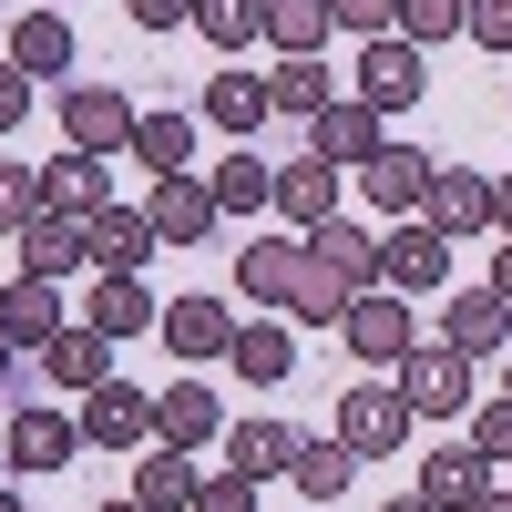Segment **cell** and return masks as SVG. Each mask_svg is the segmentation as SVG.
Here are the masks:
<instances>
[{
    "mask_svg": "<svg viewBox=\"0 0 512 512\" xmlns=\"http://www.w3.org/2000/svg\"><path fill=\"white\" fill-rule=\"evenodd\" d=\"M338 338L369 359V369H400L410 349H420V308L400 287H369V297H349V318H338Z\"/></svg>",
    "mask_w": 512,
    "mask_h": 512,
    "instance_id": "obj_2",
    "label": "cell"
},
{
    "mask_svg": "<svg viewBox=\"0 0 512 512\" xmlns=\"http://www.w3.org/2000/svg\"><path fill=\"white\" fill-rule=\"evenodd\" d=\"M154 246H164V236H154L144 205H103V216H93V277H144Z\"/></svg>",
    "mask_w": 512,
    "mask_h": 512,
    "instance_id": "obj_18",
    "label": "cell"
},
{
    "mask_svg": "<svg viewBox=\"0 0 512 512\" xmlns=\"http://www.w3.org/2000/svg\"><path fill=\"white\" fill-rule=\"evenodd\" d=\"M195 512H256V482L246 472H216V482L195 492Z\"/></svg>",
    "mask_w": 512,
    "mask_h": 512,
    "instance_id": "obj_44",
    "label": "cell"
},
{
    "mask_svg": "<svg viewBox=\"0 0 512 512\" xmlns=\"http://www.w3.org/2000/svg\"><path fill=\"white\" fill-rule=\"evenodd\" d=\"M461 11H472V0H400V31L420 52H441V41H461Z\"/></svg>",
    "mask_w": 512,
    "mask_h": 512,
    "instance_id": "obj_38",
    "label": "cell"
},
{
    "mask_svg": "<svg viewBox=\"0 0 512 512\" xmlns=\"http://www.w3.org/2000/svg\"><path fill=\"white\" fill-rule=\"evenodd\" d=\"M472 451H482V461H512V390H502L492 410H472Z\"/></svg>",
    "mask_w": 512,
    "mask_h": 512,
    "instance_id": "obj_42",
    "label": "cell"
},
{
    "mask_svg": "<svg viewBox=\"0 0 512 512\" xmlns=\"http://www.w3.org/2000/svg\"><path fill=\"white\" fill-rule=\"evenodd\" d=\"M205 185H216V216H267V205H277V164L267 154H226Z\"/></svg>",
    "mask_w": 512,
    "mask_h": 512,
    "instance_id": "obj_29",
    "label": "cell"
},
{
    "mask_svg": "<svg viewBox=\"0 0 512 512\" xmlns=\"http://www.w3.org/2000/svg\"><path fill=\"white\" fill-rule=\"evenodd\" d=\"M113 154H82V144H62L52 164H41V216H103L113 205V175H103Z\"/></svg>",
    "mask_w": 512,
    "mask_h": 512,
    "instance_id": "obj_8",
    "label": "cell"
},
{
    "mask_svg": "<svg viewBox=\"0 0 512 512\" xmlns=\"http://www.w3.org/2000/svg\"><path fill=\"white\" fill-rule=\"evenodd\" d=\"M41 369H52V390H103V379H113V338L93 328V318H82V328H52V338H41Z\"/></svg>",
    "mask_w": 512,
    "mask_h": 512,
    "instance_id": "obj_14",
    "label": "cell"
},
{
    "mask_svg": "<svg viewBox=\"0 0 512 512\" xmlns=\"http://www.w3.org/2000/svg\"><path fill=\"white\" fill-rule=\"evenodd\" d=\"M379 144H390V134H379V113H369L359 93H349V103H328V113H308V154H318V164H338V175H359Z\"/></svg>",
    "mask_w": 512,
    "mask_h": 512,
    "instance_id": "obj_10",
    "label": "cell"
},
{
    "mask_svg": "<svg viewBox=\"0 0 512 512\" xmlns=\"http://www.w3.org/2000/svg\"><path fill=\"white\" fill-rule=\"evenodd\" d=\"M328 31H338L328 0H267V41L277 52H328Z\"/></svg>",
    "mask_w": 512,
    "mask_h": 512,
    "instance_id": "obj_35",
    "label": "cell"
},
{
    "mask_svg": "<svg viewBox=\"0 0 512 512\" xmlns=\"http://www.w3.org/2000/svg\"><path fill=\"white\" fill-rule=\"evenodd\" d=\"M492 226H502V236H512V175H502V185H492Z\"/></svg>",
    "mask_w": 512,
    "mask_h": 512,
    "instance_id": "obj_49",
    "label": "cell"
},
{
    "mask_svg": "<svg viewBox=\"0 0 512 512\" xmlns=\"http://www.w3.org/2000/svg\"><path fill=\"white\" fill-rule=\"evenodd\" d=\"M472 512H512V461H502V472H492V492H482Z\"/></svg>",
    "mask_w": 512,
    "mask_h": 512,
    "instance_id": "obj_46",
    "label": "cell"
},
{
    "mask_svg": "<svg viewBox=\"0 0 512 512\" xmlns=\"http://www.w3.org/2000/svg\"><path fill=\"white\" fill-rule=\"evenodd\" d=\"M226 359H236V369L256 379V390H277V379L297 369V338H287V328L267 318V328H236V349H226Z\"/></svg>",
    "mask_w": 512,
    "mask_h": 512,
    "instance_id": "obj_36",
    "label": "cell"
},
{
    "mask_svg": "<svg viewBox=\"0 0 512 512\" xmlns=\"http://www.w3.org/2000/svg\"><path fill=\"white\" fill-rule=\"evenodd\" d=\"M431 175H441V164L420 154V144H379L359 164V195L379 205V216H420V205H431Z\"/></svg>",
    "mask_w": 512,
    "mask_h": 512,
    "instance_id": "obj_7",
    "label": "cell"
},
{
    "mask_svg": "<svg viewBox=\"0 0 512 512\" xmlns=\"http://www.w3.org/2000/svg\"><path fill=\"white\" fill-rule=\"evenodd\" d=\"M41 216V164H0V236H21Z\"/></svg>",
    "mask_w": 512,
    "mask_h": 512,
    "instance_id": "obj_39",
    "label": "cell"
},
{
    "mask_svg": "<svg viewBox=\"0 0 512 512\" xmlns=\"http://www.w3.org/2000/svg\"><path fill=\"white\" fill-rule=\"evenodd\" d=\"M21 113H31V72L0 52V134H21Z\"/></svg>",
    "mask_w": 512,
    "mask_h": 512,
    "instance_id": "obj_43",
    "label": "cell"
},
{
    "mask_svg": "<svg viewBox=\"0 0 512 512\" xmlns=\"http://www.w3.org/2000/svg\"><path fill=\"white\" fill-rule=\"evenodd\" d=\"M492 472H502V461H482L472 441H451V451H431V461H420V492H431L441 512H472V502L492 492Z\"/></svg>",
    "mask_w": 512,
    "mask_h": 512,
    "instance_id": "obj_24",
    "label": "cell"
},
{
    "mask_svg": "<svg viewBox=\"0 0 512 512\" xmlns=\"http://www.w3.org/2000/svg\"><path fill=\"white\" fill-rule=\"evenodd\" d=\"M21 267L52 277V287H62L72 267H93V216H31V226H21Z\"/></svg>",
    "mask_w": 512,
    "mask_h": 512,
    "instance_id": "obj_17",
    "label": "cell"
},
{
    "mask_svg": "<svg viewBox=\"0 0 512 512\" xmlns=\"http://www.w3.org/2000/svg\"><path fill=\"white\" fill-rule=\"evenodd\" d=\"M0 512H31V502H11V492H0Z\"/></svg>",
    "mask_w": 512,
    "mask_h": 512,
    "instance_id": "obj_52",
    "label": "cell"
},
{
    "mask_svg": "<svg viewBox=\"0 0 512 512\" xmlns=\"http://www.w3.org/2000/svg\"><path fill=\"white\" fill-rule=\"evenodd\" d=\"M62 134L82 154H123V144H134V103H123L113 82H72V93H62Z\"/></svg>",
    "mask_w": 512,
    "mask_h": 512,
    "instance_id": "obj_9",
    "label": "cell"
},
{
    "mask_svg": "<svg viewBox=\"0 0 512 512\" xmlns=\"http://www.w3.org/2000/svg\"><path fill=\"white\" fill-rule=\"evenodd\" d=\"M0 328H11V349H41V338H52V328H72V318H62V287L21 267L11 287H0Z\"/></svg>",
    "mask_w": 512,
    "mask_h": 512,
    "instance_id": "obj_22",
    "label": "cell"
},
{
    "mask_svg": "<svg viewBox=\"0 0 512 512\" xmlns=\"http://www.w3.org/2000/svg\"><path fill=\"white\" fill-rule=\"evenodd\" d=\"M195 113L216 123V134H256V123H267V72H205V93H195Z\"/></svg>",
    "mask_w": 512,
    "mask_h": 512,
    "instance_id": "obj_21",
    "label": "cell"
},
{
    "mask_svg": "<svg viewBox=\"0 0 512 512\" xmlns=\"http://www.w3.org/2000/svg\"><path fill=\"white\" fill-rule=\"evenodd\" d=\"M379 287H400V297H441L451 287V236L431 216H400L390 236H379Z\"/></svg>",
    "mask_w": 512,
    "mask_h": 512,
    "instance_id": "obj_3",
    "label": "cell"
},
{
    "mask_svg": "<svg viewBox=\"0 0 512 512\" xmlns=\"http://www.w3.org/2000/svg\"><path fill=\"white\" fill-rule=\"evenodd\" d=\"M349 93L369 103V113H410L420 93H431V52H420L410 31H390V41H359V82Z\"/></svg>",
    "mask_w": 512,
    "mask_h": 512,
    "instance_id": "obj_1",
    "label": "cell"
},
{
    "mask_svg": "<svg viewBox=\"0 0 512 512\" xmlns=\"http://www.w3.org/2000/svg\"><path fill=\"white\" fill-rule=\"evenodd\" d=\"M93 512H154V502H144V492H123V502H93Z\"/></svg>",
    "mask_w": 512,
    "mask_h": 512,
    "instance_id": "obj_50",
    "label": "cell"
},
{
    "mask_svg": "<svg viewBox=\"0 0 512 512\" xmlns=\"http://www.w3.org/2000/svg\"><path fill=\"white\" fill-rule=\"evenodd\" d=\"M154 338L175 359H226L236 349V318H226V297H175V308L154 318Z\"/></svg>",
    "mask_w": 512,
    "mask_h": 512,
    "instance_id": "obj_13",
    "label": "cell"
},
{
    "mask_svg": "<svg viewBox=\"0 0 512 512\" xmlns=\"http://www.w3.org/2000/svg\"><path fill=\"white\" fill-rule=\"evenodd\" d=\"M82 441L93 451H144L154 441V390H134V379H103V390H82Z\"/></svg>",
    "mask_w": 512,
    "mask_h": 512,
    "instance_id": "obj_6",
    "label": "cell"
},
{
    "mask_svg": "<svg viewBox=\"0 0 512 512\" xmlns=\"http://www.w3.org/2000/svg\"><path fill=\"white\" fill-rule=\"evenodd\" d=\"M379 512H441L431 492H390V502H379Z\"/></svg>",
    "mask_w": 512,
    "mask_h": 512,
    "instance_id": "obj_48",
    "label": "cell"
},
{
    "mask_svg": "<svg viewBox=\"0 0 512 512\" xmlns=\"http://www.w3.org/2000/svg\"><path fill=\"white\" fill-rule=\"evenodd\" d=\"M0 451H11V472H62V461L82 451V420L72 410H11Z\"/></svg>",
    "mask_w": 512,
    "mask_h": 512,
    "instance_id": "obj_11",
    "label": "cell"
},
{
    "mask_svg": "<svg viewBox=\"0 0 512 512\" xmlns=\"http://www.w3.org/2000/svg\"><path fill=\"white\" fill-rule=\"evenodd\" d=\"M461 41H482V52L512 62V0H472V11H461Z\"/></svg>",
    "mask_w": 512,
    "mask_h": 512,
    "instance_id": "obj_41",
    "label": "cell"
},
{
    "mask_svg": "<svg viewBox=\"0 0 512 512\" xmlns=\"http://www.w3.org/2000/svg\"><path fill=\"white\" fill-rule=\"evenodd\" d=\"M144 216H154V236H164V246H195L205 226H216V185H205L195 164H185V175H154Z\"/></svg>",
    "mask_w": 512,
    "mask_h": 512,
    "instance_id": "obj_12",
    "label": "cell"
},
{
    "mask_svg": "<svg viewBox=\"0 0 512 512\" xmlns=\"http://www.w3.org/2000/svg\"><path fill=\"white\" fill-rule=\"evenodd\" d=\"M226 431V410H216V390H195V379H175V390H154V441H175V451H195V441H216Z\"/></svg>",
    "mask_w": 512,
    "mask_h": 512,
    "instance_id": "obj_26",
    "label": "cell"
},
{
    "mask_svg": "<svg viewBox=\"0 0 512 512\" xmlns=\"http://www.w3.org/2000/svg\"><path fill=\"white\" fill-rule=\"evenodd\" d=\"M287 482H297V492H318V502H349V482H359V451L338 441V431H328V441H297Z\"/></svg>",
    "mask_w": 512,
    "mask_h": 512,
    "instance_id": "obj_30",
    "label": "cell"
},
{
    "mask_svg": "<svg viewBox=\"0 0 512 512\" xmlns=\"http://www.w3.org/2000/svg\"><path fill=\"white\" fill-rule=\"evenodd\" d=\"M11 359H21V349H11V328H0V379H11Z\"/></svg>",
    "mask_w": 512,
    "mask_h": 512,
    "instance_id": "obj_51",
    "label": "cell"
},
{
    "mask_svg": "<svg viewBox=\"0 0 512 512\" xmlns=\"http://www.w3.org/2000/svg\"><path fill=\"white\" fill-rule=\"evenodd\" d=\"M410 420H420V410L400 400V379H359V390L338 400V441H349L359 461H390V451L410 441Z\"/></svg>",
    "mask_w": 512,
    "mask_h": 512,
    "instance_id": "obj_4",
    "label": "cell"
},
{
    "mask_svg": "<svg viewBox=\"0 0 512 512\" xmlns=\"http://www.w3.org/2000/svg\"><path fill=\"white\" fill-rule=\"evenodd\" d=\"M287 461H297V431H287V420L267 410V420H226V472H246V482H267V472H287Z\"/></svg>",
    "mask_w": 512,
    "mask_h": 512,
    "instance_id": "obj_23",
    "label": "cell"
},
{
    "mask_svg": "<svg viewBox=\"0 0 512 512\" xmlns=\"http://www.w3.org/2000/svg\"><path fill=\"white\" fill-rule=\"evenodd\" d=\"M502 390H512V369H502Z\"/></svg>",
    "mask_w": 512,
    "mask_h": 512,
    "instance_id": "obj_53",
    "label": "cell"
},
{
    "mask_svg": "<svg viewBox=\"0 0 512 512\" xmlns=\"http://www.w3.org/2000/svg\"><path fill=\"white\" fill-rule=\"evenodd\" d=\"M390 379H400V400H410V410H431V420H461V410H472V359H461L451 338H420V349H410Z\"/></svg>",
    "mask_w": 512,
    "mask_h": 512,
    "instance_id": "obj_5",
    "label": "cell"
},
{
    "mask_svg": "<svg viewBox=\"0 0 512 512\" xmlns=\"http://www.w3.org/2000/svg\"><path fill=\"white\" fill-rule=\"evenodd\" d=\"M277 216H287V226H328V216H338V164H318V154L277 164Z\"/></svg>",
    "mask_w": 512,
    "mask_h": 512,
    "instance_id": "obj_25",
    "label": "cell"
},
{
    "mask_svg": "<svg viewBox=\"0 0 512 512\" xmlns=\"http://www.w3.org/2000/svg\"><path fill=\"white\" fill-rule=\"evenodd\" d=\"M328 11H338L349 41H390V31H400V0H328Z\"/></svg>",
    "mask_w": 512,
    "mask_h": 512,
    "instance_id": "obj_40",
    "label": "cell"
},
{
    "mask_svg": "<svg viewBox=\"0 0 512 512\" xmlns=\"http://www.w3.org/2000/svg\"><path fill=\"white\" fill-rule=\"evenodd\" d=\"M195 31L216 41V52H246V41L267 31V0H195Z\"/></svg>",
    "mask_w": 512,
    "mask_h": 512,
    "instance_id": "obj_37",
    "label": "cell"
},
{
    "mask_svg": "<svg viewBox=\"0 0 512 512\" xmlns=\"http://www.w3.org/2000/svg\"><path fill=\"white\" fill-rule=\"evenodd\" d=\"M349 297H359V287L308 246V267H297V297H287V308H297V318H318V328H338V318H349Z\"/></svg>",
    "mask_w": 512,
    "mask_h": 512,
    "instance_id": "obj_34",
    "label": "cell"
},
{
    "mask_svg": "<svg viewBox=\"0 0 512 512\" xmlns=\"http://www.w3.org/2000/svg\"><path fill=\"white\" fill-rule=\"evenodd\" d=\"M134 492H144L154 512H195L205 472H195V451H175V441H164V451H144V461H134Z\"/></svg>",
    "mask_w": 512,
    "mask_h": 512,
    "instance_id": "obj_28",
    "label": "cell"
},
{
    "mask_svg": "<svg viewBox=\"0 0 512 512\" xmlns=\"http://www.w3.org/2000/svg\"><path fill=\"white\" fill-rule=\"evenodd\" d=\"M308 246H318V256H328V267L349 277L359 297L379 287V236H369V226H349V216H328V226H308Z\"/></svg>",
    "mask_w": 512,
    "mask_h": 512,
    "instance_id": "obj_32",
    "label": "cell"
},
{
    "mask_svg": "<svg viewBox=\"0 0 512 512\" xmlns=\"http://www.w3.org/2000/svg\"><path fill=\"white\" fill-rule=\"evenodd\" d=\"M123 11H134L144 31H185V21H195V0H123Z\"/></svg>",
    "mask_w": 512,
    "mask_h": 512,
    "instance_id": "obj_45",
    "label": "cell"
},
{
    "mask_svg": "<svg viewBox=\"0 0 512 512\" xmlns=\"http://www.w3.org/2000/svg\"><path fill=\"white\" fill-rule=\"evenodd\" d=\"M328 103H338L328 62H318V52H277V72H267V113H297V123H308V113H328Z\"/></svg>",
    "mask_w": 512,
    "mask_h": 512,
    "instance_id": "obj_27",
    "label": "cell"
},
{
    "mask_svg": "<svg viewBox=\"0 0 512 512\" xmlns=\"http://www.w3.org/2000/svg\"><path fill=\"white\" fill-rule=\"evenodd\" d=\"M134 164H154V175H185L195 164V113H134V144H123Z\"/></svg>",
    "mask_w": 512,
    "mask_h": 512,
    "instance_id": "obj_31",
    "label": "cell"
},
{
    "mask_svg": "<svg viewBox=\"0 0 512 512\" xmlns=\"http://www.w3.org/2000/svg\"><path fill=\"white\" fill-rule=\"evenodd\" d=\"M0 52H11V62H21L31 82H62L82 41H72V21H62V11H21V21H11V41H0Z\"/></svg>",
    "mask_w": 512,
    "mask_h": 512,
    "instance_id": "obj_20",
    "label": "cell"
},
{
    "mask_svg": "<svg viewBox=\"0 0 512 512\" xmlns=\"http://www.w3.org/2000/svg\"><path fill=\"white\" fill-rule=\"evenodd\" d=\"M420 216H431V226L461 246V236H482V226H492V185L472 175V164H441V175H431V205H420Z\"/></svg>",
    "mask_w": 512,
    "mask_h": 512,
    "instance_id": "obj_19",
    "label": "cell"
},
{
    "mask_svg": "<svg viewBox=\"0 0 512 512\" xmlns=\"http://www.w3.org/2000/svg\"><path fill=\"white\" fill-rule=\"evenodd\" d=\"M492 297L512 308V236H502V256H492Z\"/></svg>",
    "mask_w": 512,
    "mask_h": 512,
    "instance_id": "obj_47",
    "label": "cell"
},
{
    "mask_svg": "<svg viewBox=\"0 0 512 512\" xmlns=\"http://www.w3.org/2000/svg\"><path fill=\"white\" fill-rule=\"evenodd\" d=\"M441 338L461 359H492V349H512V308L492 287H461V297H441Z\"/></svg>",
    "mask_w": 512,
    "mask_h": 512,
    "instance_id": "obj_16",
    "label": "cell"
},
{
    "mask_svg": "<svg viewBox=\"0 0 512 512\" xmlns=\"http://www.w3.org/2000/svg\"><path fill=\"white\" fill-rule=\"evenodd\" d=\"M297 267H308V236H256V246H236V287L256 297V308H287Z\"/></svg>",
    "mask_w": 512,
    "mask_h": 512,
    "instance_id": "obj_15",
    "label": "cell"
},
{
    "mask_svg": "<svg viewBox=\"0 0 512 512\" xmlns=\"http://www.w3.org/2000/svg\"><path fill=\"white\" fill-rule=\"evenodd\" d=\"M164 308H154V297H144V277H93V328L103 338H144Z\"/></svg>",
    "mask_w": 512,
    "mask_h": 512,
    "instance_id": "obj_33",
    "label": "cell"
}]
</instances>
